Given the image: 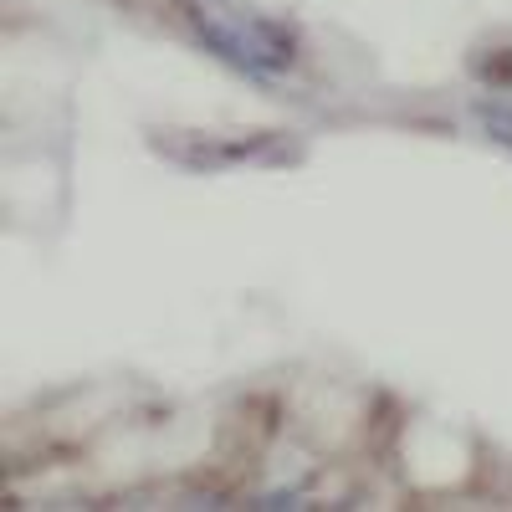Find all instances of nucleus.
Masks as SVG:
<instances>
[{
  "label": "nucleus",
  "instance_id": "nucleus-1",
  "mask_svg": "<svg viewBox=\"0 0 512 512\" xmlns=\"http://www.w3.org/2000/svg\"><path fill=\"white\" fill-rule=\"evenodd\" d=\"M185 16L210 52L241 72H251V77L287 72L297 57V41L287 26L256 16L246 6H231V0H185Z\"/></svg>",
  "mask_w": 512,
  "mask_h": 512
},
{
  "label": "nucleus",
  "instance_id": "nucleus-2",
  "mask_svg": "<svg viewBox=\"0 0 512 512\" xmlns=\"http://www.w3.org/2000/svg\"><path fill=\"white\" fill-rule=\"evenodd\" d=\"M477 113H482V123H487V134L512 149V103H482Z\"/></svg>",
  "mask_w": 512,
  "mask_h": 512
}]
</instances>
